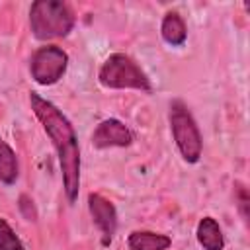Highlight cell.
I'll return each mask as SVG.
<instances>
[{
  "label": "cell",
  "mask_w": 250,
  "mask_h": 250,
  "mask_svg": "<svg viewBox=\"0 0 250 250\" xmlns=\"http://www.w3.org/2000/svg\"><path fill=\"white\" fill-rule=\"evenodd\" d=\"M29 102H31V109H33L35 117L41 121L47 137L51 139V143L57 150L66 199L70 203H74L78 197V191H80V148H78V139H76L74 127L70 125V121L62 115V111L55 104L41 98L39 94L31 92Z\"/></svg>",
  "instance_id": "obj_1"
},
{
  "label": "cell",
  "mask_w": 250,
  "mask_h": 250,
  "mask_svg": "<svg viewBox=\"0 0 250 250\" xmlns=\"http://www.w3.org/2000/svg\"><path fill=\"white\" fill-rule=\"evenodd\" d=\"M31 31L37 39L66 37L74 27V14L66 2L61 0H35L29 8Z\"/></svg>",
  "instance_id": "obj_2"
},
{
  "label": "cell",
  "mask_w": 250,
  "mask_h": 250,
  "mask_svg": "<svg viewBox=\"0 0 250 250\" xmlns=\"http://www.w3.org/2000/svg\"><path fill=\"white\" fill-rule=\"evenodd\" d=\"M98 80L105 88L113 90H141V92H150V80L145 74V70L125 53H113L109 55L104 64L100 66Z\"/></svg>",
  "instance_id": "obj_3"
},
{
  "label": "cell",
  "mask_w": 250,
  "mask_h": 250,
  "mask_svg": "<svg viewBox=\"0 0 250 250\" xmlns=\"http://www.w3.org/2000/svg\"><path fill=\"white\" fill-rule=\"evenodd\" d=\"M168 117H170L172 137L176 141V146H178L182 158L189 164H195L201 158L203 141H201V133H199V127H197L191 111L188 109V105L182 100H174L170 104Z\"/></svg>",
  "instance_id": "obj_4"
},
{
  "label": "cell",
  "mask_w": 250,
  "mask_h": 250,
  "mask_svg": "<svg viewBox=\"0 0 250 250\" xmlns=\"http://www.w3.org/2000/svg\"><path fill=\"white\" fill-rule=\"evenodd\" d=\"M66 64H68V55L61 47L57 45L39 47L29 62L31 78L41 86H51L62 78Z\"/></svg>",
  "instance_id": "obj_5"
},
{
  "label": "cell",
  "mask_w": 250,
  "mask_h": 250,
  "mask_svg": "<svg viewBox=\"0 0 250 250\" xmlns=\"http://www.w3.org/2000/svg\"><path fill=\"white\" fill-rule=\"evenodd\" d=\"M88 209H90L94 225L102 232L104 244H109L113 234H115V229H117V211H115L113 203L100 193H90L88 195Z\"/></svg>",
  "instance_id": "obj_6"
},
{
  "label": "cell",
  "mask_w": 250,
  "mask_h": 250,
  "mask_svg": "<svg viewBox=\"0 0 250 250\" xmlns=\"http://www.w3.org/2000/svg\"><path fill=\"white\" fill-rule=\"evenodd\" d=\"M131 143H133V133L119 119H104L92 133V145L96 148L129 146Z\"/></svg>",
  "instance_id": "obj_7"
},
{
  "label": "cell",
  "mask_w": 250,
  "mask_h": 250,
  "mask_svg": "<svg viewBox=\"0 0 250 250\" xmlns=\"http://www.w3.org/2000/svg\"><path fill=\"white\" fill-rule=\"evenodd\" d=\"M195 234H197V242L205 250H223L225 248V238H223L221 227L213 217H203L197 223Z\"/></svg>",
  "instance_id": "obj_8"
},
{
  "label": "cell",
  "mask_w": 250,
  "mask_h": 250,
  "mask_svg": "<svg viewBox=\"0 0 250 250\" xmlns=\"http://www.w3.org/2000/svg\"><path fill=\"white\" fill-rule=\"evenodd\" d=\"M170 244V236L150 230H135L127 238L129 250H166Z\"/></svg>",
  "instance_id": "obj_9"
},
{
  "label": "cell",
  "mask_w": 250,
  "mask_h": 250,
  "mask_svg": "<svg viewBox=\"0 0 250 250\" xmlns=\"http://www.w3.org/2000/svg\"><path fill=\"white\" fill-rule=\"evenodd\" d=\"M160 33H162V39L168 45H172V47L184 45V41L188 37V29H186V23H184V20L180 18L178 12H168L162 18Z\"/></svg>",
  "instance_id": "obj_10"
},
{
  "label": "cell",
  "mask_w": 250,
  "mask_h": 250,
  "mask_svg": "<svg viewBox=\"0 0 250 250\" xmlns=\"http://www.w3.org/2000/svg\"><path fill=\"white\" fill-rule=\"evenodd\" d=\"M18 158L12 146L0 137V182L12 186L18 180Z\"/></svg>",
  "instance_id": "obj_11"
},
{
  "label": "cell",
  "mask_w": 250,
  "mask_h": 250,
  "mask_svg": "<svg viewBox=\"0 0 250 250\" xmlns=\"http://www.w3.org/2000/svg\"><path fill=\"white\" fill-rule=\"evenodd\" d=\"M0 250H25L14 229L0 217Z\"/></svg>",
  "instance_id": "obj_12"
},
{
  "label": "cell",
  "mask_w": 250,
  "mask_h": 250,
  "mask_svg": "<svg viewBox=\"0 0 250 250\" xmlns=\"http://www.w3.org/2000/svg\"><path fill=\"white\" fill-rule=\"evenodd\" d=\"M234 186H236V188H234V199H236V205H238L240 215H242V217H244V221H246V219H248V205H250L248 189H246V186H244V184H240V182H236Z\"/></svg>",
  "instance_id": "obj_13"
},
{
  "label": "cell",
  "mask_w": 250,
  "mask_h": 250,
  "mask_svg": "<svg viewBox=\"0 0 250 250\" xmlns=\"http://www.w3.org/2000/svg\"><path fill=\"white\" fill-rule=\"evenodd\" d=\"M18 207H20V213L23 215L25 221H37V211H35V205H33V199L25 193L20 195L18 199Z\"/></svg>",
  "instance_id": "obj_14"
}]
</instances>
